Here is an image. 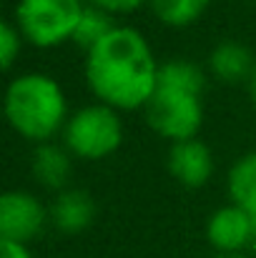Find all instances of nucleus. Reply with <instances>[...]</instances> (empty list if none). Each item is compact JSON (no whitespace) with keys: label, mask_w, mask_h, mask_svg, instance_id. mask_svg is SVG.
I'll return each instance as SVG.
<instances>
[{"label":"nucleus","mask_w":256,"mask_h":258,"mask_svg":"<svg viewBox=\"0 0 256 258\" xmlns=\"http://www.w3.org/2000/svg\"><path fill=\"white\" fill-rule=\"evenodd\" d=\"M159 66L148 40L126 25H116L85 53V81L98 103L113 110L146 108L156 90Z\"/></svg>","instance_id":"f257e3e1"},{"label":"nucleus","mask_w":256,"mask_h":258,"mask_svg":"<svg viewBox=\"0 0 256 258\" xmlns=\"http://www.w3.org/2000/svg\"><path fill=\"white\" fill-rule=\"evenodd\" d=\"M3 108L10 128L38 143H48L68 120L66 93L56 78L45 73H23L13 78L5 88Z\"/></svg>","instance_id":"f03ea898"},{"label":"nucleus","mask_w":256,"mask_h":258,"mask_svg":"<svg viewBox=\"0 0 256 258\" xmlns=\"http://www.w3.org/2000/svg\"><path fill=\"white\" fill-rule=\"evenodd\" d=\"M83 10L81 0H18L13 23L23 40L38 48H56L63 40H73Z\"/></svg>","instance_id":"7ed1b4c3"},{"label":"nucleus","mask_w":256,"mask_h":258,"mask_svg":"<svg viewBox=\"0 0 256 258\" xmlns=\"http://www.w3.org/2000/svg\"><path fill=\"white\" fill-rule=\"evenodd\" d=\"M123 143V123L118 110L93 103L76 110L63 128V146L68 153L85 158V161H100L111 153H116Z\"/></svg>","instance_id":"20e7f679"},{"label":"nucleus","mask_w":256,"mask_h":258,"mask_svg":"<svg viewBox=\"0 0 256 258\" xmlns=\"http://www.w3.org/2000/svg\"><path fill=\"white\" fill-rule=\"evenodd\" d=\"M146 120L153 133L169 138L171 143L196 138L203 123L201 93L156 83L153 95L146 103Z\"/></svg>","instance_id":"39448f33"},{"label":"nucleus","mask_w":256,"mask_h":258,"mask_svg":"<svg viewBox=\"0 0 256 258\" xmlns=\"http://www.w3.org/2000/svg\"><path fill=\"white\" fill-rule=\"evenodd\" d=\"M48 218L45 206L33 193L5 190L0 196V241L28 243L43 231Z\"/></svg>","instance_id":"423d86ee"},{"label":"nucleus","mask_w":256,"mask_h":258,"mask_svg":"<svg viewBox=\"0 0 256 258\" xmlns=\"http://www.w3.org/2000/svg\"><path fill=\"white\" fill-rule=\"evenodd\" d=\"M206 238L216 253H244L251 243V213L239 206H221L206 221Z\"/></svg>","instance_id":"0eeeda50"},{"label":"nucleus","mask_w":256,"mask_h":258,"mask_svg":"<svg viewBox=\"0 0 256 258\" xmlns=\"http://www.w3.org/2000/svg\"><path fill=\"white\" fill-rule=\"evenodd\" d=\"M166 166L183 188H203L214 173V156L203 141L188 138L171 143Z\"/></svg>","instance_id":"6e6552de"},{"label":"nucleus","mask_w":256,"mask_h":258,"mask_svg":"<svg viewBox=\"0 0 256 258\" xmlns=\"http://www.w3.org/2000/svg\"><path fill=\"white\" fill-rule=\"evenodd\" d=\"M48 216L61 233H83L95 218V201L81 188H66L53 198Z\"/></svg>","instance_id":"1a4fd4ad"},{"label":"nucleus","mask_w":256,"mask_h":258,"mask_svg":"<svg viewBox=\"0 0 256 258\" xmlns=\"http://www.w3.org/2000/svg\"><path fill=\"white\" fill-rule=\"evenodd\" d=\"M254 66L256 60L251 50L239 40H221L214 45L209 55V71L221 83H241V81L249 83Z\"/></svg>","instance_id":"9d476101"},{"label":"nucleus","mask_w":256,"mask_h":258,"mask_svg":"<svg viewBox=\"0 0 256 258\" xmlns=\"http://www.w3.org/2000/svg\"><path fill=\"white\" fill-rule=\"evenodd\" d=\"M30 171L33 178L50 188V190H66V183L71 178V158L68 151L56 146V143H38L30 158Z\"/></svg>","instance_id":"9b49d317"},{"label":"nucleus","mask_w":256,"mask_h":258,"mask_svg":"<svg viewBox=\"0 0 256 258\" xmlns=\"http://www.w3.org/2000/svg\"><path fill=\"white\" fill-rule=\"evenodd\" d=\"M229 198L246 213H256V153H246L229 168Z\"/></svg>","instance_id":"f8f14e48"},{"label":"nucleus","mask_w":256,"mask_h":258,"mask_svg":"<svg viewBox=\"0 0 256 258\" xmlns=\"http://www.w3.org/2000/svg\"><path fill=\"white\" fill-rule=\"evenodd\" d=\"M161 86H173V88H183V90H193L203 95L206 88V73L198 63L186 60V58H171L164 60L159 66V81Z\"/></svg>","instance_id":"ddd939ff"},{"label":"nucleus","mask_w":256,"mask_h":258,"mask_svg":"<svg viewBox=\"0 0 256 258\" xmlns=\"http://www.w3.org/2000/svg\"><path fill=\"white\" fill-rule=\"evenodd\" d=\"M211 0H148L153 15L171 28H186L203 15Z\"/></svg>","instance_id":"4468645a"},{"label":"nucleus","mask_w":256,"mask_h":258,"mask_svg":"<svg viewBox=\"0 0 256 258\" xmlns=\"http://www.w3.org/2000/svg\"><path fill=\"white\" fill-rule=\"evenodd\" d=\"M113 28H116V25H113V20H111L108 13H103V10L88 5L83 10V18H81L76 33H73V43L88 53V50H90L95 43H100Z\"/></svg>","instance_id":"2eb2a0df"},{"label":"nucleus","mask_w":256,"mask_h":258,"mask_svg":"<svg viewBox=\"0 0 256 258\" xmlns=\"http://www.w3.org/2000/svg\"><path fill=\"white\" fill-rule=\"evenodd\" d=\"M20 43H23L20 30L15 28V23L5 20L3 28H0V63H3V71L13 68L15 58L20 55Z\"/></svg>","instance_id":"dca6fc26"},{"label":"nucleus","mask_w":256,"mask_h":258,"mask_svg":"<svg viewBox=\"0 0 256 258\" xmlns=\"http://www.w3.org/2000/svg\"><path fill=\"white\" fill-rule=\"evenodd\" d=\"M143 3H148V0H90L93 8H98V10H103V13H108V15L133 13V10H138Z\"/></svg>","instance_id":"f3484780"},{"label":"nucleus","mask_w":256,"mask_h":258,"mask_svg":"<svg viewBox=\"0 0 256 258\" xmlns=\"http://www.w3.org/2000/svg\"><path fill=\"white\" fill-rule=\"evenodd\" d=\"M0 258H33L25 243H13V241H0Z\"/></svg>","instance_id":"a211bd4d"},{"label":"nucleus","mask_w":256,"mask_h":258,"mask_svg":"<svg viewBox=\"0 0 256 258\" xmlns=\"http://www.w3.org/2000/svg\"><path fill=\"white\" fill-rule=\"evenodd\" d=\"M249 95H251V103L256 105V66H254V73H251V78H249Z\"/></svg>","instance_id":"6ab92c4d"},{"label":"nucleus","mask_w":256,"mask_h":258,"mask_svg":"<svg viewBox=\"0 0 256 258\" xmlns=\"http://www.w3.org/2000/svg\"><path fill=\"white\" fill-rule=\"evenodd\" d=\"M249 248H256V213H251V243Z\"/></svg>","instance_id":"aec40b11"},{"label":"nucleus","mask_w":256,"mask_h":258,"mask_svg":"<svg viewBox=\"0 0 256 258\" xmlns=\"http://www.w3.org/2000/svg\"><path fill=\"white\" fill-rule=\"evenodd\" d=\"M214 258H249L246 253H216Z\"/></svg>","instance_id":"412c9836"}]
</instances>
